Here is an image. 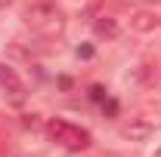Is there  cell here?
<instances>
[{
    "mask_svg": "<svg viewBox=\"0 0 161 157\" xmlns=\"http://www.w3.org/2000/svg\"><path fill=\"white\" fill-rule=\"evenodd\" d=\"M25 25L40 34V37H56L65 31V13H62L56 3L50 0H40V3H31L25 9Z\"/></svg>",
    "mask_w": 161,
    "mask_h": 157,
    "instance_id": "6da1fadb",
    "label": "cell"
},
{
    "mask_svg": "<svg viewBox=\"0 0 161 157\" xmlns=\"http://www.w3.org/2000/svg\"><path fill=\"white\" fill-rule=\"evenodd\" d=\"M47 136L53 139L56 145H62L65 151H84V148H90V142L93 136L78 126V123H68V120H50L47 123Z\"/></svg>",
    "mask_w": 161,
    "mask_h": 157,
    "instance_id": "7a4b0ae2",
    "label": "cell"
},
{
    "mask_svg": "<svg viewBox=\"0 0 161 157\" xmlns=\"http://www.w3.org/2000/svg\"><path fill=\"white\" fill-rule=\"evenodd\" d=\"M0 89L9 96L13 105H22V102H25V83L19 80V74H16L9 65H0Z\"/></svg>",
    "mask_w": 161,
    "mask_h": 157,
    "instance_id": "3957f363",
    "label": "cell"
},
{
    "mask_svg": "<svg viewBox=\"0 0 161 157\" xmlns=\"http://www.w3.org/2000/svg\"><path fill=\"white\" fill-rule=\"evenodd\" d=\"M155 133V123L146 117H130V123H124L121 126V136L130 139V142H142V139H149Z\"/></svg>",
    "mask_w": 161,
    "mask_h": 157,
    "instance_id": "277c9868",
    "label": "cell"
},
{
    "mask_svg": "<svg viewBox=\"0 0 161 157\" xmlns=\"http://www.w3.org/2000/svg\"><path fill=\"white\" fill-rule=\"evenodd\" d=\"M158 25H161V16H155L152 9H136V13L130 16V28H133V31H140V34L155 31Z\"/></svg>",
    "mask_w": 161,
    "mask_h": 157,
    "instance_id": "5b68a950",
    "label": "cell"
},
{
    "mask_svg": "<svg viewBox=\"0 0 161 157\" xmlns=\"http://www.w3.org/2000/svg\"><path fill=\"white\" fill-rule=\"evenodd\" d=\"M93 31H96V34H99V37H118V22L115 19H108V16H102V19H96L93 22Z\"/></svg>",
    "mask_w": 161,
    "mask_h": 157,
    "instance_id": "8992f818",
    "label": "cell"
},
{
    "mask_svg": "<svg viewBox=\"0 0 161 157\" xmlns=\"http://www.w3.org/2000/svg\"><path fill=\"white\" fill-rule=\"evenodd\" d=\"M90 99H93V102H105V89H102L99 83H96V86H90Z\"/></svg>",
    "mask_w": 161,
    "mask_h": 157,
    "instance_id": "52a82bcc",
    "label": "cell"
},
{
    "mask_svg": "<svg viewBox=\"0 0 161 157\" xmlns=\"http://www.w3.org/2000/svg\"><path fill=\"white\" fill-rule=\"evenodd\" d=\"M78 56L80 59H90L93 56V46H78Z\"/></svg>",
    "mask_w": 161,
    "mask_h": 157,
    "instance_id": "ba28073f",
    "label": "cell"
},
{
    "mask_svg": "<svg viewBox=\"0 0 161 157\" xmlns=\"http://www.w3.org/2000/svg\"><path fill=\"white\" fill-rule=\"evenodd\" d=\"M6 3H13V0H0V6H6Z\"/></svg>",
    "mask_w": 161,
    "mask_h": 157,
    "instance_id": "9c48e42d",
    "label": "cell"
},
{
    "mask_svg": "<svg viewBox=\"0 0 161 157\" xmlns=\"http://www.w3.org/2000/svg\"><path fill=\"white\" fill-rule=\"evenodd\" d=\"M155 157H161V148H158V151H155Z\"/></svg>",
    "mask_w": 161,
    "mask_h": 157,
    "instance_id": "30bf717a",
    "label": "cell"
}]
</instances>
